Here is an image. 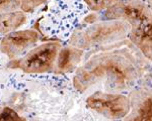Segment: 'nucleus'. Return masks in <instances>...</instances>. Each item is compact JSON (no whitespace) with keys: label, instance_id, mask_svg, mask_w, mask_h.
<instances>
[{"label":"nucleus","instance_id":"1","mask_svg":"<svg viewBox=\"0 0 152 121\" xmlns=\"http://www.w3.org/2000/svg\"><path fill=\"white\" fill-rule=\"evenodd\" d=\"M99 48L77 68L73 85L79 93L92 89L114 93H128L139 86L141 71L129 53Z\"/></svg>","mask_w":152,"mask_h":121},{"label":"nucleus","instance_id":"2","mask_svg":"<svg viewBox=\"0 0 152 121\" xmlns=\"http://www.w3.org/2000/svg\"><path fill=\"white\" fill-rule=\"evenodd\" d=\"M104 19H120L130 24L128 38L152 62V11L146 1L123 0L102 12Z\"/></svg>","mask_w":152,"mask_h":121},{"label":"nucleus","instance_id":"3","mask_svg":"<svg viewBox=\"0 0 152 121\" xmlns=\"http://www.w3.org/2000/svg\"><path fill=\"white\" fill-rule=\"evenodd\" d=\"M130 24L120 19L83 23L70 35L68 43L83 50H99L122 42L128 37Z\"/></svg>","mask_w":152,"mask_h":121},{"label":"nucleus","instance_id":"4","mask_svg":"<svg viewBox=\"0 0 152 121\" xmlns=\"http://www.w3.org/2000/svg\"><path fill=\"white\" fill-rule=\"evenodd\" d=\"M62 48L60 42H49L36 45L19 59L12 60L10 66L28 74H44L54 72L59 50Z\"/></svg>","mask_w":152,"mask_h":121},{"label":"nucleus","instance_id":"5","mask_svg":"<svg viewBox=\"0 0 152 121\" xmlns=\"http://www.w3.org/2000/svg\"><path fill=\"white\" fill-rule=\"evenodd\" d=\"M85 105L95 115L109 120H124L130 112V100L125 93L92 91L85 99Z\"/></svg>","mask_w":152,"mask_h":121},{"label":"nucleus","instance_id":"6","mask_svg":"<svg viewBox=\"0 0 152 121\" xmlns=\"http://www.w3.org/2000/svg\"><path fill=\"white\" fill-rule=\"evenodd\" d=\"M40 35L36 30H14L3 36L0 42V50L8 59L16 60L36 47Z\"/></svg>","mask_w":152,"mask_h":121},{"label":"nucleus","instance_id":"7","mask_svg":"<svg viewBox=\"0 0 152 121\" xmlns=\"http://www.w3.org/2000/svg\"><path fill=\"white\" fill-rule=\"evenodd\" d=\"M130 112L124 120H152V88L137 86L128 92Z\"/></svg>","mask_w":152,"mask_h":121},{"label":"nucleus","instance_id":"8","mask_svg":"<svg viewBox=\"0 0 152 121\" xmlns=\"http://www.w3.org/2000/svg\"><path fill=\"white\" fill-rule=\"evenodd\" d=\"M85 50L72 45L62 47L59 50L54 72L56 74H65L77 69L82 63Z\"/></svg>","mask_w":152,"mask_h":121},{"label":"nucleus","instance_id":"9","mask_svg":"<svg viewBox=\"0 0 152 121\" xmlns=\"http://www.w3.org/2000/svg\"><path fill=\"white\" fill-rule=\"evenodd\" d=\"M28 22L26 12L23 10H12L0 13V35H5L7 33L18 30L20 26Z\"/></svg>","mask_w":152,"mask_h":121},{"label":"nucleus","instance_id":"10","mask_svg":"<svg viewBox=\"0 0 152 121\" xmlns=\"http://www.w3.org/2000/svg\"><path fill=\"white\" fill-rule=\"evenodd\" d=\"M123 0H84L91 12H104L107 9L117 5Z\"/></svg>","mask_w":152,"mask_h":121},{"label":"nucleus","instance_id":"11","mask_svg":"<svg viewBox=\"0 0 152 121\" xmlns=\"http://www.w3.org/2000/svg\"><path fill=\"white\" fill-rule=\"evenodd\" d=\"M50 0H20V10L26 13L33 12L40 6L48 3Z\"/></svg>","mask_w":152,"mask_h":121},{"label":"nucleus","instance_id":"12","mask_svg":"<svg viewBox=\"0 0 152 121\" xmlns=\"http://www.w3.org/2000/svg\"><path fill=\"white\" fill-rule=\"evenodd\" d=\"M20 9V0H0V13Z\"/></svg>","mask_w":152,"mask_h":121},{"label":"nucleus","instance_id":"13","mask_svg":"<svg viewBox=\"0 0 152 121\" xmlns=\"http://www.w3.org/2000/svg\"><path fill=\"white\" fill-rule=\"evenodd\" d=\"M145 1L147 2V4H148L149 8H150L151 11H152V0H145Z\"/></svg>","mask_w":152,"mask_h":121},{"label":"nucleus","instance_id":"14","mask_svg":"<svg viewBox=\"0 0 152 121\" xmlns=\"http://www.w3.org/2000/svg\"><path fill=\"white\" fill-rule=\"evenodd\" d=\"M138 1H145V0H138Z\"/></svg>","mask_w":152,"mask_h":121}]
</instances>
